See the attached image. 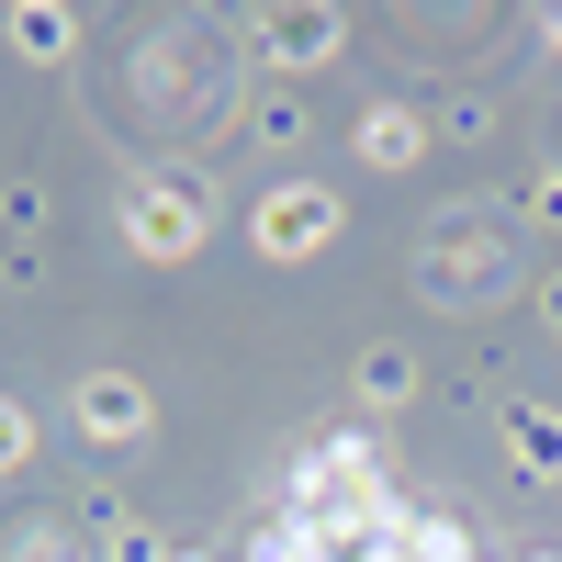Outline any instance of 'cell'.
Segmentation results:
<instances>
[{"label":"cell","instance_id":"1","mask_svg":"<svg viewBox=\"0 0 562 562\" xmlns=\"http://www.w3.org/2000/svg\"><path fill=\"white\" fill-rule=\"evenodd\" d=\"M192 562H562V540L551 551H495L461 506L405 495L360 439H326V450L293 461V484L259 506L248 540H214Z\"/></svg>","mask_w":562,"mask_h":562},{"label":"cell","instance_id":"3","mask_svg":"<svg viewBox=\"0 0 562 562\" xmlns=\"http://www.w3.org/2000/svg\"><path fill=\"white\" fill-rule=\"evenodd\" d=\"M12 450H23V416H0V461H12Z\"/></svg>","mask_w":562,"mask_h":562},{"label":"cell","instance_id":"2","mask_svg":"<svg viewBox=\"0 0 562 562\" xmlns=\"http://www.w3.org/2000/svg\"><path fill=\"white\" fill-rule=\"evenodd\" d=\"M79 405H90V428H102V439H124V428H135V394H124V383H90Z\"/></svg>","mask_w":562,"mask_h":562}]
</instances>
